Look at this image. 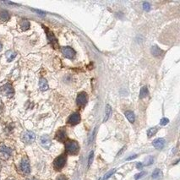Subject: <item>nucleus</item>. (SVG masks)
I'll return each mask as SVG.
<instances>
[{
	"instance_id": "8",
	"label": "nucleus",
	"mask_w": 180,
	"mask_h": 180,
	"mask_svg": "<svg viewBox=\"0 0 180 180\" xmlns=\"http://www.w3.org/2000/svg\"><path fill=\"white\" fill-rule=\"evenodd\" d=\"M61 51H62V53L64 54V56L65 58H69V59L74 58L75 54H76L75 51L72 47H64Z\"/></svg>"
},
{
	"instance_id": "12",
	"label": "nucleus",
	"mask_w": 180,
	"mask_h": 180,
	"mask_svg": "<svg viewBox=\"0 0 180 180\" xmlns=\"http://www.w3.org/2000/svg\"><path fill=\"white\" fill-rule=\"evenodd\" d=\"M165 144H166V141H165L164 139L162 138L156 139L152 142L153 146L157 150H162L165 146Z\"/></svg>"
},
{
	"instance_id": "24",
	"label": "nucleus",
	"mask_w": 180,
	"mask_h": 180,
	"mask_svg": "<svg viewBox=\"0 0 180 180\" xmlns=\"http://www.w3.org/2000/svg\"><path fill=\"white\" fill-rule=\"evenodd\" d=\"M142 6H143V9H144L145 11H150V10H151V5H150L149 3L144 2L143 4H142Z\"/></svg>"
},
{
	"instance_id": "16",
	"label": "nucleus",
	"mask_w": 180,
	"mask_h": 180,
	"mask_svg": "<svg viewBox=\"0 0 180 180\" xmlns=\"http://www.w3.org/2000/svg\"><path fill=\"white\" fill-rule=\"evenodd\" d=\"M39 88L40 90L44 91H47L48 89V84L46 79L44 78H41L40 81H39Z\"/></svg>"
},
{
	"instance_id": "37",
	"label": "nucleus",
	"mask_w": 180,
	"mask_h": 180,
	"mask_svg": "<svg viewBox=\"0 0 180 180\" xmlns=\"http://www.w3.org/2000/svg\"><path fill=\"white\" fill-rule=\"evenodd\" d=\"M7 180H15L14 179H13V178H9V179H8Z\"/></svg>"
},
{
	"instance_id": "34",
	"label": "nucleus",
	"mask_w": 180,
	"mask_h": 180,
	"mask_svg": "<svg viewBox=\"0 0 180 180\" xmlns=\"http://www.w3.org/2000/svg\"><path fill=\"white\" fill-rule=\"evenodd\" d=\"M125 147H124V148H123V149H122V150L120 151V152H118V156H119V155H121V154H122V152H123V151L125 150Z\"/></svg>"
},
{
	"instance_id": "3",
	"label": "nucleus",
	"mask_w": 180,
	"mask_h": 180,
	"mask_svg": "<svg viewBox=\"0 0 180 180\" xmlns=\"http://www.w3.org/2000/svg\"><path fill=\"white\" fill-rule=\"evenodd\" d=\"M21 139L26 144H31L36 139V135L32 131H25L21 135Z\"/></svg>"
},
{
	"instance_id": "26",
	"label": "nucleus",
	"mask_w": 180,
	"mask_h": 180,
	"mask_svg": "<svg viewBox=\"0 0 180 180\" xmlns=\"http://www.w3.org/2000/svg\"><path fill=\"white\" fill-rule=\"evenodd\" d=\"M93 155H94V152H91L90 156H89V158H88V167H90V166H91V163H92V161H93Z\"/></svg>"
},
{
	"instance_id": "10",
	"label": "nucleus",
	"mask_w": 180,
	"mask_h": 180,
	"mask_svg": "<svg viewBox=\"0 0 180 180\" xmlns=\"http://www.w3.org/2000/svg\"><path fill=\"white\" fill-rule=\"evenodd\" d=\"M81 121V116L78 112H74L69 116L68 119V123L70 125H78Z\"/></svg>"
},
{
	"instance_id": "11",
	"label": "nucleus",
	"mask_w": 180,
	"mask_h": 180,
	"mask_svg": "<svg viewBox=\"0 0 180 180\" xmlns=\"http://www.w3.org/2000/svg\"><path fill=\"white\" fill-rule=\"evenodd\" d=\"M40 141H41V145H42L44 148H46V149H49V147L52 145L51 139H50V137L48 135H42L41 139H40Z\"/></svg>"
},
{
	"instance_id": "25",
	"label": "nucleus",
	"mask_w": 180,
	"mask_h": 180,
	"mask_svg": "<svg viewBox=\"0 0 180 180\" xmlns=\"http://www.w3.org/2000/svg\"><path fill=\"white\" fill-rule=\"evenodd\" d=\"M115 172H116V169H112V170H111L110 172H108V173H107V174H106V175L104 176L103 179L106 180V179H109V178L111 177L112 175V174H113V173H114Z\"/></svg>"
},
{
	"instance_id": "5",
	"label": "nucleus",
	"mask_w": 180,
	"mask_h": 180,
	"mask_svg": "<svg viewBox=\"0 0 180 180\" xmlns=\"http://www.w3.org/2000/svg\"><path fill=\"white\" fill-rule=\"evenodd\" d=\"M1 91L3 96L8 97H12L14 94V90L10 83L5 84L1 87Z\"/></svg>"
},
{
	"instance_id": "19",
	"label": "nucleus",
	"mask_w": 180,
	"mask_h": 180,
	"mask_svg": "<svg viewBox=\"0 0 180 180\" xmlns=\"http://www.w3.org/2000/svg\"><path fill=\"white\" fill-rule=\"evenodd\" d=\"M149 94V91H148V88L147 86H143L141 89H140V92H139V98L140 99H143L145 97H146Z\"/></svg>"
},
{
	"instance_id": "20",
	"label": "nucleus",
	"mask_w": 180,
	"mask_h": 180,
	"mask_svg": "<svg viewBox=\"0 0 180 180\" xmlns=\"http://www.w3.org/2000/svg\"><path fill=\"white\" fill-rule=\"evenodd\" d=\"M5 56H6V58H7L8 62H11V61H13V59L16 57V53H14L13 51L9 50V51L6 52Z\"/></svg>"
},
{
	"instance_id": "17",
	"label": "nucleus",
	"mask_w": 180,
	"mask_h": 180,
	"mask_svg": "<svg viewBox=\"0 0 180 180\" xmlns=\"http://www.w3.org/2000/svg\"><path fill=\"white\" fill-rule=\"evenodd\" d=\"M125 117L127 118V119L130 122V123H134L135 120V113L132 111H126L125 112Z\"/></svg>"
},
{
	"instance_id": "28",
	"label": "nucleus",
	"mask_w": 180,
	"mask_h": 180,
	"mask_svg": "<svg viewBox=\"0 0 180 180\" xmlns=\"http://www.w3.org/2000/svg\"><path fill=\"white\" fill-rule=\"evenodd\" d=\"M145 174V172H141V173H137L135 176V180H138L139 179H141L144 175Z\"/></svg>"
},
{
	"instance_id": "2",
	"label": "nucleus",
	"mask_w": 180,
	"mask_h": 180,
	"mask_svg": "<svg viewBox=\"0 0 180 180\" xmlns=\"http://www.w3.org/2000/svg\"><path fill=\"white\" fill-rule=\"evenodd\" d=\"M66 163V156L65 155H61L58 156L53 162V166L57 171H60L61 169L64 168Z\"/></svg>"
},
{
	"instance_id": "4",
	"label": "nucleus",
	"mask_w": 180,
	"mask_h": 180,
	"mask_svg": "<svg viewBox=\"0 0 180 180\" xmlns=\"http://www.w3.org/2000/svg\"><path fill=\"white\" fill-rule=\"evenodd\" d=\"M20 171L23 174L25 175H28L30 174V162H29V159H28L26 156H25L22 160H21V162H20Z\"/></svg>"
},
{
	"instance_id": "15",
	"label": "nucleus",
	"mask_w": 180,
	"mask_h": 180,
	"mask_svg": "<svg viewBox=\"0 0 180 180\" xmlns=\"http://www.w3.org/2000/svg\"><path fill=\"white\" fill-rule=\"evenodd\" d=\"M112 114V108L109 104H107L106 105V108H105V116H104V118H103V122H107L110 116Z\"/></svg>"
},
{
	"instance_id": "32",
	"label": "nucleus",
	"mask_w": 180,
	"mask_h": 180,
	"mask_svg": "<svg viewBox=\"0 0 180 180\" xmlns=\"http://www.w3.org/2000/svg\"><path fill=\"white\" fill-rule=\"evenodd\" d=\"M136 167H137L138 169H141V168L143 167V164H142L141 162H138V163L136 164Z\"/></svg>"
},
{
	"instance_id": "22",
	"label": "nucleus",
	"mask_w": 180,
	"mask_h": 180,
	"mask_svg": "<svg viewBox=\"0 0 180 180\" xmlns=\"http://www.w3.org/2000/svg\"><path fill=\"white\" fill-rule=\"evenodd\" d=\"M157 130H158V129H157L156 127H153V128L149 129L148 131H147V135H148V137H149V138L152 137L153 135H155L156 134Z\"/></svg>"
},
{
	"instance_id": "35",
	"label": "nucleus",
	"mask_w": 180,
	"mask_h": 180,
	"mask_svg": "<svg viewBox=\"0 0 180 180\" xmlns=\"http://www.w3.org/2000/svg\"><path fill=\"white\" fill-rule=\"evenodd\" d=\"M2 49H3V45H2V43L0 42V52L2 51Z\"/></svg>"
},
{
	"instance_id": "18",
	"label": "nucleus",
	"mask_w": 180,
	"mask_h": 180,
	"mask_svg": "<svg viewBox=\"0 0 180 180\" xmlns=\"http://www.w3.org/2000/svg\"><path fill=\"white\" fill-rule=\"evenodd\" d=\"M9 18H10V16H9V14L8 11L3 10V11L0 12V20H2V21H7V20H9Z\"/></svg>"
},
{
	"instance_id": "36",
	"label": "nucleus",
	"mask_w": 180,
	"mask_h": 180,
	"mask_svg": "<svg viewBox=\"0 0 180 180\" xmlns=\"http://www.w3.org/2000/svg\"><path fill=\"white\" fill-rule=\"evenodd\" d=\"M26 180H37V179H35V178H32V179H26Z\"/></svg>"
},
{
	"instance_id": "1",
	"label": "nucleus",
	"mask_w": 180,
	"mask_h": 180,
	"mask_svg": "<svg viewBox=\"0 0 180 180\" xmlns=\"http://www.w3.org/2000/svg\"><path fill=\"white\" fill-rule=\"evenodd\" d=\"M80 150L79 144L75 140H67L65 142V151L70 155H76Z\"/></svg>"
},
{
	"instance_id": "23",
	"label": "nucleus",
	"mask_w": 180,
	"mask_h": 180,
	"mask_svg": "<svg viewBox=\"0 0 180 180\" xmlns=\"http://www.w3.org/2000/svg\"><path fill=\"white\" fill-rule=\"evenodd\" d=\"M162 176V171L160 169H156L152 173V179H157Z\"/></svg>"
},
{
	"instance_id": "13",
	"label": "nucleus",
	"mask_w": 180,
	"mask_h": 180,
	"mask_svg": "<svg viewBox=\"0 0 180 180\" xmlns=\"http://www.w3.org/2000/svg\"><path fill=\"white\" fill-rule=\"evenodd\" d=\"M55 138L57 140H58V141H60V142H64L66 138H67V134H66L65 129H60L56 133Z\"/></svg>"
},
{
	"instance_id": "30",
	"label": "nucleus",
	"mask_w": 180,
	"mask_h": 180,
	"mask_svg": "<svg viewBox=\"0 0 180 180\" xmlns=\"http://www.w3.org/2000/svg\"><path fill=\"white\" fill-rule=\"evenodd\" d=\"M57 180H67V179L64 175H60L57 178Z\"/></svg>"
},
{
	"instance_id": "27",
	"label": "nucleus",
	"mask_w": 180,
	"mask_h": 180,
	"mask_svg": "<svg viewBox=\"0 0 180 180\" xmlns=\"http://www.w3.org/2000/svg\"><path fill=\"white\" fill-rule=\"evenodd\" d=\"M168 123H169V119L166 118H162L161 119V121H160V125H162V126H165V125H167Z\"/></svg>"
},
{
	"instance_id": "9",
	"label": "nucleus",
	"mask_w": 180,
	"mask_h": 180,
	"mask_svg": "<svg viewBox=\"0 0 180 180\" xmlns=\"http://www.w3.org/2000/svg\"><path fill=\"white\" fill-rule=\"evenodd\" d=\"M87 102V95L85 92H81L76 98V103L80 108H84Z\"/></svg>"
},
{
	"instance_id": "6",
	"label": "nucleus",
	"mask_w": 180,
	"mask_h": 180,
	"mask_svg": "<svg viewBox=\"0 0 180 180\" xmlns=\"http://www.w3.org/2000/svg\"><path fill=\"white\" fill-rule=\"evenodd\" d=\"M12 155V150L4 145L0 146V158L2 160H8Z\"/></svg>"
},
{
	"instance_id": "33",
	"label": "nucleus",
	"mask_w": 180,
	"mask_h": 180,
	"mask_svg": "<svg viewBox=\"0 0 180 180\" xmlns=\"http://www.w3.org/2000/svg\"><path fill=\"white\" fill-rule=\"evenodd\" d=\"M34 11H36L37 13H38V14H41V15H45V13H44V12H42V11H40V10H37V9H34Z\"/></svg>"
},
{
	"instance_id": "7",
	"label": "nucleus",
	"mask_w": 180,
	"mask_h": 180,
	"mask_svg": "<svg viewBox=\"0 0 180 180\" xmlns=\"http://www.w3.org/2000/svg\"><path fill=\"white\" fill-rule=\"evenodd\" d=\"M44 29H45V30H46V33H47V40L49 41V43L54 47V48H57L58 47V40H57V38H56L55 37H54V35H53V33L52 32V31H50L46 27V26H43Z\"/></svg>"
},
{
	"instance_id": "29",
	"label": "nucleus",
	"mask_w": 180,
	"mask_h": 180,
	"mask_svg": "<svg viewBox=\"0 0 180 180\" xmlns=\"http://www.w3.org/2000/svg\"><path fill=\"white\" fill-rule=\"evenodd\" d=\"M153 162H154V158H153L152 156H149L148 159H147V161H146V162H145V165L146 166L151 165V164H152Z\"/></svg>"
},
{
	"instance_id": "31",
	"label": "nucleus",
	"mask_w": 180,
	"mask_h": 180,
	"mask_svg": "<svg viewBox=\"0 0 180 180\" xmlns=\"http://www.w3.org/2000/svg\"><path fill=\"white\" fill-rule=\"evenodd\" d=\"M137 157V155H134V156H129V157H128L127 158V161H130V160H133V159H135V158H136Z\"/></svg>"
},
{
	"instance_id": "21",
	"label": "nucleus",
	"mask_w": 180,
	"mask_h": 180,
	"mask_svg": "<svg viewBox=\"0 0 180 180\" xmlns=\"http://www.w3.org/2000/svg\"><path fill=\"white\" fill-rule=\"evenodd\" d=\"M20 26L23 30H26L30 28V22L28 20H22L20 23Z\"/></svg>"
},
{
	"instance_id": "14",
	"label": "nucleus",
	"mask_w": 180,
	"mask_h": 180,
	"mask_svg": "<svg viewBox=\"0 0 180 180\" xmlns=\"http://www.w3.org/2000/svg\"><path fill=\"white\" fill-rule=\"evenodd\" d=\"M151 52H152V54L156 58H161L162 56H163L164 54V52L160 48L158 47L157 46H153L151 48Z\"/></svg>"
}]
</instances>
